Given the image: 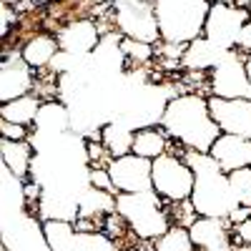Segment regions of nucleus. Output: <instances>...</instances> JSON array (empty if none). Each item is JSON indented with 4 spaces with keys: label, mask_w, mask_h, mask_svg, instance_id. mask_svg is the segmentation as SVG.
I'll use <instances>...</instances> for the list:
<instances>
[{
    "label": "nucleus",
    "mask_w": 251,
    "mask_h": 251,
    "mask_svg": "<svg viewBox=\"0 0 251 251\" xmlns=\"http://www.w3.org/2000/svg\"><path fill=\"white\" fill-rule=\"evenodd\" d=\"M208 0H156V18L161 40L166 43H191L203 35Z\"/></svg>",
    "instance_id": "nucleus-3"
},
{
    "label": "nucleus",
    "mask_w": 251,
    "mask_h": 251,
    "mask_svg": "<svg viewBox=\"0 0 251 251\" xmlns=\"http://www.w3.org/2000/svg\"><path fill=\"white\" fill-rule=\"evenodd\" d=\"M249 20H251V13L244 8H236L234 3H211L206 15V25H203V38L221 50H234L236 40Z\"/></svg>",
    "instance_id": "nucleus-8"
},
{
    "label": "nucleus",
    "mask_w": 251,
    "mask_h": 251,
    "mask_svg": "<svg viewBox=\"0 0 251 251\" xmlns=\"http://www.w3.org/2000/svg\"><path fill=\"white\" fill-rule=\"evenodd\" d=\"M116 30L123 38L143 40L156 46L161 40V28L156 18V0H113Z\"/></svg>",
    "instance_id": "nucleus-6"
},
{
    "label": "nucleus",
    "mask_w": 251,
    "mask_h": 251,
    "mask_svg": "<svg viewBox=\"0 0 251 251\" xmlns=\"http://www.w3.org/2000/svg\"><path fill=\"white\" fill-rule=\"evenodd\" d=\"M234 50H239V53H244V55H251V20L244 25V30H241V35H239V40H236V48Z\"/></svg>",
    "instance_id": "nucleus-28"
},
{
    "label": "nucleus",
    "mask_w": 251,
    "mask_h": 251,
    "mask_svg": "<svg viewBox=\"0 0 251 251\" xmlns=\"http://www.w3.org/2000/svg\"><path fill=\"white\" fill-rule=\"evenodd\" d=\"M171 141H178L188 151L208 153L221 128L211 118L208 98L201 93H178L166 100L163 116L158 121Z\"/></svg>",
    "instance_id": "nucleus-1"
},
{
    "label": "nucleus",
    "mask_w": 251,
    "mask_h": 251,
    "mask_svg": "<svg viewBox=\"0 0 251 251\" xmlns=\"http://www.w3.org/2000/svg\"><path fill=\"white\" fill-rule=\"evenodd\" d=\"M23 58L33 71H43L50 68V63L55 60V55L60 53V43H58V35L50 30H40L38 35H33L28 43L23 46Z\"/></svg>",
    "instance_id": "nucleus-17"
},
{
    "label": "nucleus",
    "mask_w": 251,
    "mask_h": 251,
    "mask_svg": "<svg viewBox=\"0 0 251 251\" xmlns=\"http://www.w3.org/2000/svg\"><path fill=\"white\" fill-rule=\"evenodd\" d=\"M58 43H60V50H66L71 55H86V53H93L100 43V30L93 20L88 18H78V20H71L66 23L58 33Z\"/></svg>",
    "instance_id": "nucleus-15"
},
{
    "label": "nucleus",
    "mask_w": 251,
    "mask_h": 251,
    "mask_svg": "<svg viewBox=\"0 0 251 251\" xmlns=\"http://www.w3.org/2000/svg\"><path fill=\"white\" fill-rule=\"evenodd\" d=\"M30 128L28 126H20V123H10L5 118H0V138H8V141H28Z\"/></svg>",
    "instance_id": "nucleus-25"
},
{
    "label": "nucleus",
    "mask_w": 251,
    "mask_h": 251,
    "mask_svg": "<svg viewBox=\"0 0 251 251\" xmlns=\"http://www.w3.org/2000/svg\"><path fill=\"white\" fill-rule=\"evenodd\" d=\"M183 158L188 161V166L196 174V186H194L191 201L196 206L199 216L228 219V214L239 206V201L231 191V183H228V174H224L219 169V163L208 153L186 151Z\"/></svg>",
    "instance_id": "nucleus-2"
},
{
    "label": "nucleus",
    "mask_w": 251,
    "mask_h": 251,
    "mask_svg": "<svg viewBox=\"0 0 251 251\" xmlns=\"http://www.w3.org/2000/svg\"><path fill=\"white\" fill-rule=\"evenodd\" d=\"M246 73H249V78H251V55H246Z\"/></svg>",
    "instance_id": "nucleus-33"
},
{
    "label": "nucleus",
    "mask_w": 251,
    "mask_h": 251,
    "mask_svg": "<svg viewBox=\"0 0 251 251\" xmlns=\"http://www.w3.org/2000/svg\"><path fill=\"white\" fill-rule=\"evenodd\" d=\"M113 186L118 194H143V191H153V161L141 158L136 153H126L113 158L108 166Z\"/></svg>",
    "instance_id": "nucleus-10"
},
{
    "label": "nucleus",
    "mask_w": 251,
    "mask_h": 251,
    "mask_svg": "<svg viewBox=\"0 0 251 251\" xmlns=\"http://www.w3.org/2000/svg\"><path fill=\"white\" fill-rule=\"evenodd\" d=\"M0 156H3V169H8L20 181H28L35 163V146L30 141H8L0 138Z\"/></svg>",
    "instance_id": "nucleus-16"
},
{
    "label": "nucleus",
    "mask_w": 251,
    "mask_h": 251,
    "mask_svg": "<svg viewBox=\"0 0 251 251\" xmlns=\"http://www.w3.org/2000/svg\"><path fill=\"white\" fill-rule=\"evenodd\" d=\"M133 131L136 128L126 118H116L103 126V143H106V149L111 151L113 158L133 151Z\"/></svg>",
    "instance_id": "nucleus-21"
},
{
    "label": "nucleus",
    "mask_w": 251,
    "mask_h": 251,
    "mask_svg": "<svg viewBox=\"0 0 251 251\" xmlns=\"http://www.w3.org/2000/svg\"><path fill=\"white\" fill-rule=\"evenodd\" d=\"M116 211L128 221L131 231L138 239L153 241L171 228V219L166 211V201L156 191L143 194H118Z\"/></svg>",
    "instance_id": "nucleus-4"
},
{
    "label": "nucleus",
    "mask_w": 251,
    "mask_h": 251,
    "mask_svg": "<svg viewBox=\"0 0 251 251\" xmlns=\"http://www.w3.org/2000/svg\"><path fill=\"white\" fill-rule=\"evenodd\" d=\"M153 249L156 251H194V241H191L188 228L171 226L163 236L153 239Z\"/></svg>",
    "instance_id": "nucleus-22"
},
{
    "label": "nucleus",
    "mask_w": 251,
    "mask_h": 251,
    "mask_svg": "<svg viewBox=\"0 0 251 251\" xmlns=\"http://www.w3.org/2000/svg\"><path fill=\"white\" fill-rule=\"evenodd\" d=\"M0 3H3V5H13V8H15L18 3H23V0H0Z\"/></svg>",
    "instance_id": "nucleus-31"
},
{
    "label": "nucleus",
    "mask_w": 251,
    "mask_h": 251,
    "mask_svg": "<svg viewBox=\"0 0 251 251\" xmlns=\"http://www.w3.org/2000/svg\"><path fill=\"white\" fill-rule=\"evenodd\" d=\"M169 146H171V138L163 131L161 123L143 126V128L133 131V151L131 153L153 161V158H158V156H163L166 151H169Z\"/></svg>",
    "instance_id": "nucleus-18"
},
{
    "label": "nucleus",
    "mask_w": 251,
    "mask_h": 251,
    "mask_svg": "<svg viewBox=\"0 0 251 251\" xmlns=\"http://www.w3.org/2000/svg\"><path fill=\"white\" fill-rule=\"evenodd\" d=\"M208 91L219 98L251 100V78L246 73V55L239 50H226V55L208 71Z\"/></svg>",
    "instance_id": "nucleus-7"
},
{
    "label": "nucleus",
    "mask_w": 251,
    "mask_h": 251,
    "mask_svg": "<svg viewBox=\"0 0 251 251\" xmlns=\"http://www.w3.org/2000/svg\"><path fill=\"white\" fill-rule=\"evenodd\" d=\"M3 251H8V249H3Z\"/></svg>",
    "instance_id": "nucleus-34"
},
{
    "label": "nucleus",
    "mask_w": 251,
    "mask_h": 251,
    "mask_svg": "<svg viewBox=\"0 0 251 251\" xmlns=\"http://www.w3.org/2000/svg\"><path fill=\"white\" fill-rule=\"evenodd\" d=\"M153 191L166 201H186L191 199L194 186H196V174L188 166V161L174 151H166L163 156L153 158Z\"/></svg>",
    "instance_id": "nucleus-5"
},
{
    "label": "nucleus",
    "mask_w": 251,
    "mask_h": 251,
    "mask_svg": "<svg viewBox=\"0 0 251 251\" xmlns=\"http://www.w3.org/2000/svg\"><path fill=\"white\" fill-rule=\"evenodd\" d=\"M35 71L25 63L20 50H3V66H0V103L15 100L20 96L33 93Z\"/></svg>",
    "instance_id": "nucleus-11"
},
{
    "label": "nucleus",
    "mask_w": 251,
    "mask_h": 251,
    "mask_svg": "<svg viewBox=\"0 0 251 251\" xmlns=\"http://www.w3.org/2000/svg\"><path fill=\"white\" fill-rule=\"evenodd\" d=\"M251 216V208L249 206H236L231 214H228V224L231 226H236V224H241V221H246Z\"/></svg>",
    "instance_id": "nucleus-29"
},
{
    "label": "nucleus",
    "mask_w": 251,
    "mask_h": 251,
    "mask_svg": "<svg viewBox=\"0 0 251 251\" xmlns=\"http://www.w3.org/2000/svg\"><path fill=\"white\" fill-rule=\"evenodd\" d=\"M20 18H23V15H20L13 5H0V23H3V25H0V30H3V38L10 35L18 28Z\"/></svg>",
    "instance_id": "nucleus-26"
},
{
    "label": "nucleus",
    "mask_w": 251,
    "mask_h": 251,
    "mask_svg": "<svg viewBox=\"0 0 251 251\" xmlns=\"http://www.w3.org/2000/svg\"><path fill=\"white\" fill-rule=\"evenodd\" d=\"M224 55H226V50L216 48L214 43H208V40L201 35V38L188 43V48L181 58V68L183 71H211Z\"/></svg>",
    "instance_id": "nucleus-19"
},
{
    "label": "nucleus",
    "mask_w": 251,
    "mask_h": 251,
    "mask_svg": "<svg viewBox=\"0 0 251 251\" xmlns=\"http://www.w3.org/2000/svg\"><path fill=\"white\" fill-rule=\"evenodd\" d=\"M43 108V100H40L35 93L20 96L15 100H8L0 106V118H5L10 123H20V126H30L38 121V113Z\"/></svg>",
    "instance_id": "nucleus-20"
},
{
    "label": "nucleus",
    "mask_w": 251,
    "mask_h": 251,
    "mask_svg": "<svg viewBox=\"0 0 251 251\" xmlns=\"http://www.w3.org/2000/svg\"><path fill=\"white\" fill-rule=\"evenodd\" d=\"M234 5H236V8H244V10H249V8H251V0H234Z\"/></svg>",
    "instance_id": "nucleus-30"
},
{
    "label": "nucleus",
    "mask_w": 251,
    "mask_h": 251,
    "mask_svg": "<svg viewBox=\"0 0 251 251\" xmlns=\"http://www.w3.org/2000/svg\"><path fill=\"white\" fill-rule=\"evenodd\" d=\"M234 251H251V246H249V244H239Z\"/></svg>",
    "instance_id": "nucleus-32"
},
{
    "label": "nucleus",
    "mask_w": 251,
    "mask_h": 251,
    "mask_svg": "<svg viewBox=\"0 0 251 251\" xmlns=\"http://www.w3.org/2000/svg\"><path fill=\"white\" fill-rule=\"evenodd\" d=\"M208 111L221 133H234L251 141V100L208 96Z\"/></svg>",
    "instance_id": "nucleus-12"
},
{
    "label": "nucleus",
    "mask_w": 251,
    "mask_h": 251,
    "mask_svg": "<svg viewBox=\"0 0 251 251\" xmlns=\"http://www.w3.org/2000/svg\"><path fill=\"white\" fill-rule=\"evenodd\" d=\"M3 249L8 251H53L43 221L28 211H15L13 221L3 219Z\"/></svg>",
    "instance_id": "nucleus-9"
},
{
    "label": "nucleus",
    "mask_w": 251,
    "mask_h": 251,
    "mask_svg": "<svg viewBox=\"0 0 251 251\" xmlns=\"http://www.w3.org/2000/svg\"><path fill=\"white\" fill-rule=\"evenodd\" d=\"M208 156L219 163V169L224 174L249 169L251 166V141L241 138V136H234V133H221L214 141Z\"/></svg>",
    "instance_id": "nucleus-14"
},
{
    "label": "nucleus",
    "mask_w": 251,
    "mask_h": 251,
    "mask_svg": "<svg viewBox=\"0 0 251 251\" xmlns=\"http://www.w3.org/2000/svg\"><path fill=\"white\" fill-rule=\"evenodd\" d=\"M194 249L199 251H234L236 249V239H234V226L228 224V219H219V216H199L191 226Z\"/></svg>",
    "instance_id": "nucleus-13"
},
{
    "label": "nucleus",
    "mask_w": 251,
    "mask_h": 251,
    "mask_svg": "<svg viewBox=\"0 0 251 251\" xmlns=\"http://www.w3.org/2000/svg\"><path fill=\"white\" fill-rule=\"evenodd\" d=\"M234 239H236V246L239 244H249L251 246V216L234 226Z\"/></svg>",
    "instance_id": "nucleus-27"
},
{
    "label": "nucleus",
    "mask_w": 251,
    "mask_h": 251,
    "mask_svg": "<svg viewBox=\"0 0 251 251\" xmlns=\"http://www.w3.org/2000/svg\"><path fill=\"white\" fill-rule=\"evenodd\" d=\"M88 186H96V188H103V191H111L118 196L116 186H113V178H111V171L108 169H88Z\"/></svg>",
    "instance_id": "nucleus-24"
},
{
    "label": "nucleus",
    "mask_w": 251,
    "mask_h": 251,
    "mask_svg": "<svg viewBox=\"0 0 251 251\" xmlns=\"http://www.w3.org/2000/svg\"><path fill=\"white\" fill-rule=\"evenodd\" d=\"M228 183H231V191L239 201V206H249L251 208V166L249 169H239L228 174Z\"/></svg>",
    "instance_id": "nucleus-23"
},
{
    "label": "nucleus",
    "mask_w": 251,
    "mask_h": 251,
    "mask_svg": "<svg viewBox=\"0 0 251 251\" xmlns=\"http://www.w3.org/2000/svg\"><path fill=\"white\" fill-rule=\"evenodd\" d=\"M249 13H251V8H249Z\"/></svg>",
    "instance_id": "nucleus-35"
}]
</instances>
